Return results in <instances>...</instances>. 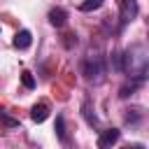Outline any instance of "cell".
<instances>
[{"instance_id":"1","label":"cell","mask_w":149,"mask_h":149,"mask_svg":"<svg viewBox=\"0 0 149 149\" xmlns=\"http://www.w3.org/2000/svg\"><path fill=\"white\" fill-rule=\"evenodd\" d=\"M121 72L133 77V79H147L149 72V49L144 42H135L130 44L123 54H121Z\"/></svg>"},{"instance_id":"2","label":"cell","mask_w":149,"mask_h":149,"mask_svg":"<svg viewBox=\"0 0 149 149\" xmlns=\"http://www.w3.org/2000/svg\"><path fill=\"white\" fill-rule=\"evenodd\" d=\"M81 72L91 84H102L105 81V61H102V56L98 51H91L81 63Z\"/></svg>"},{"instance_id":"3","label":"cell","mask_w":149,"mask_h":149,"mask_svg":"<svg viewBox=\"0 0 149 149\" xmlns=\"http://www.w3.org/2000/svg\"><path fill=\"white\" fill-rule=\"evenodd\" d=\"M121 140V130L119 128H107L98 135V147L100 149H107V147H114L116 142Z\"/></svg>"},{"instance_id":"4","label":"cell","mask_w":149,"mask_h":149,"mask_svg":"<svg viewBox=\"0 0 149 149\" xmlns=\"http://www.w3.org/2000/svg\"><path fill=\"white\" fill-rule=\"evenodd\" d=\"M137 16V0H121V28Z\"/></svg>"},{"instance_id":"5","label":"cell","mask_w":149,"mask_h":149,"mask_svg":"<svg viewBox=\"0 0 149 149\" xmlns=\"http://www.w3.org/2000/svg\"><path fill=\"white\" fill-rule=\"evenodd\" d=\"M49 23H51L54 28H63V26L68 23V12H65L63 7H51V9H49Z\"/></svg>"},{"instance_id":"6","label":"cell","mask_w":149,"mask_h":149,"mask_svg":"<svg viewBox=\"0 0 149 149\" xmlns=\"http://www.w3.org/2000/svg\"><path fill=\"white\" fill-rule=\"evenodd\" d=\"M14 49H19V51H26L30 44H33V35H30V30H19L16 35H14Z\"/></svg>"},{"instance_id":"7","label":"cell","mask_w":149,"mask_h":149,"mask_svg":"<svg viewBox=\"0 0 149 149\" xmlns=\"http://www.w3.org/2000/svg\"><path fill=\"white\" fill-rule=\"evenodd\" d=\"M47 116H49V105H47V102H37V105H33V109H30V119H33L35 123L47 121Z\"/></svg>"},{"instance_id":"8","label":"cell","mask_w":149,"mask_h":149,"mask_svg":"<svg viewBox=\"0 0 149 149\" xmlns=\"http://www.w3.org/2000/svg\"><path fill=\"white\" fill-rule=\"evenodd\" d=\"M140 86H142V79H133V77H128V81L119 88V95H121V98H128V95H133Z\"/></svg>"},{"instance_id":"9","label":"cell","mask_w":149,"mask_h":149,"mask_svg":"<svg viewBox=\"0 0 149 149\" xmlns=\"http://www.w3.org/2000/svg\"><path fill=\"white\" fill-rule=\"evenodd\" d=\"M81 114H84V119H86V123H88L91 128H98V116H95V109L91 107L88 100L81 105Z\"/></svg>"},{"instance_id":"10","label":"cell","mask_w":149,"mask_h":149,"mask_svg":"<svg viewBox=\"0 0 149 149\" xmlns=\"http://www.w3.org/2000/svg\"><path fill=\"white\" fill-rule=\"evenodd\" d=\"M54 130H56V135H58V140H61V142H68V133H65V116H63V114H58V116H56V126H54Z\"/></svg>"},{"instance_id":"11","label":"cell","mask_w":149,"mask_h":149,"mask_svg":"<svg viewBox=\"0 0 149 149\" xmlns=\"http://www.w3.org/2000/svg\"><path fill=\"white\" fill-rule=\"evenodd\" d=\"M105 5V0H81L79 2V12H95Z\"/></svg>"},{"instance_id":"12","label":"cell","mask_w":149,"mask_h":149,"mask_svg":"<svg viewBox=\"0 0 149 149\" xmlns=\"http://www.w3.org/2000/svg\"><path fill=\"white\" fill-rule=\"evenodd\" d=\"M0 121H2L7 128H16V126H19V121H16V119H12V116H7V112H5V109H0Z\"/></svg>"},{"instance_id":"13","label":"cell","mask_w":149,"mask_h":149,"mask_svg":"<svg viewBox=\"0 0 149 149\" xmlns=\"http://www.w3.org/2000/svg\"><path fill=\"white\" fill-rule=\"evenodd\" d=\"M130 114H126V123H137L140 119H142V114H140V109H128Z\"/></svg>"},{"instance_id":"14","label":"cell","mask_w":149,"mask_h":149,"mask_svg":"<svg viewBox=\"0 0 149 149\" xmlns=\"http://www.w3.org/2000/svg\"><path fill=\"white\" fill-rule=\"evenodd\" d=\"M21 81H23L26 88H35V79H33L30 72H23V74H21Z\"/></svg>"},{"instance_id":"15","label":"cell","mask_w":149,"mask_h":149,"mask_svg":"<svg viewBox=\"0 0 149 149\" xmlns=\"http://www.w3.org/2000/svg\"><path fill=\"white\" fill-rule=\"evenodd\" d=\"M112 65H114L116 72H121V54H116V51L112 54Z\"/></svg>"}]
</instances>
